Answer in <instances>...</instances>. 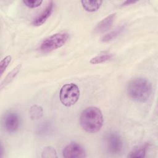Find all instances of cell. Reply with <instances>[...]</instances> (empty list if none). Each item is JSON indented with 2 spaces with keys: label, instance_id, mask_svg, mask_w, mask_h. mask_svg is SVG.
Listing matches in <instances>:
<instances>
[{
  "label": "cell",
  "instance_id": "1",
  "mask_svg": "<svg viewBox=\"0 0 158 158\" xmlns=\"http://www.w3.org/2000/svg\"><path fill=\"white\" fill-rule=\"evenodd\" d=\"M127 91L128 96L132 99L137 102H144L151 97L152 88L151 82L148 79L138 77L129 81Z\"/></svg>",
  "mask_w": 158,
  "mask_h": 158
},
{
  "label": "cell",
  "instance_id": "2",
  "mask_svg": "<svg viewBox=\"0 0 158 158\" xmlns=\"http://www.w3.org/2000/svg\"><path fill=\"white\" fill-rule=\"evenodd\" d=\"M81 128L88 133H96L103 125V116L101 110L94 106L86 108L83 110L80 117Z\"/></svg>",
  "mask_w": 158,
  "mask_h": 158
},
{
  "label": "cell",
  "instance_id": "3",
  "mask_svg": "<svg viewBox=\"0 0 158 158\" xmlns=\"http://www.w3.org/2000/svg\"><path fill=\"white\" fill-rule=\"evenodd\" d=\"M80 97V89L75 83H67L60 90L59 98L61 103L67 107L74 105Z\"/></svg>",
  "mask_w": 158,
  "mask_h": 158
},
{
  "label": "cell",
  "instance_id": "4",
  "mask_svg": "<svg viewBox=\"0 0 158 158\" xmlns=\"http://www.w3.org/2000/svg\"><path fill=\"white\" fill-rule=\"evenodd\" d=\"M69 38V35L65 32L56 33L43 41L40 50L43 52H49L64 45Z\"/></svg>",
  "mask_w": 158,
  "mask_h": 158
},
{
  "label": "cell",
  "instance_id": "5",
  "mask_svg": "<svg viewBox=\"0 0 158 158\" xmlns=\"http://www.w3.org/2000/svg\"><path fill=\"white\" fill-rule=\"evenodd\" d=\"M104 146L110 154H118L123 149V143L121 136L117 132L110 131L104 136Z\"/></svg>",
  "mask_w": 158,
  "mask_h": 158
},
{
  "label": "cell",
  "instance_id": "6",
  "mask_svg": "<svg viewBox=\"0 0 158 158\" xmlns=\"http://www.w3.org/2000/svg\"><path fill=\"white\" fill-rule=\"evenodd\" d=\"M20 125V118L19 115L14 111H9L5 114L3 118V125L6 130L13 133L16 132Z\"/></svg>",
  "mask_w": 158,
  "mask_h": 158
},
{
  "label": "cell",
  "instance_id": "7",
  "mask_svg": "<svg viewBox=\"0 0 158 158\" xmlns=\"http://www.w3.org/2000/svg\"><path fill=\"white\" fill-rule=\"evenodd\" d=\"M62 156L65 158H83L86 156V153L80 144L71 143L64 148Z\"/></svg>",
  "mask_w": 158,
  "mask_h": 158
},
{
  "label": "cell",
  "instance_id": "8",
  "mask_svg": "<svg viewBox=\"0 0 158 158\" xmlns=\"http://www.w3.org/2000/svg\"><path fill=\"white\" fill-rule=\"evenodd\" d=\"M116 16V13H113L108 15L99 22L94 28L96 33H102L108 31L112 27L114 19Z\"/></svg>",
  "mask_w": 158,
  "mask_h": 158
},
{
  "label": "cell",
  "instance_id": "9",
  "mask_svg": "<svg viewBox=\"0 0 158 158\" xmlns=\"http://www.w3.org/2000/svg\"><path fill=\"white\" fill-rule=\"evenodd\" d=\"M53 7H54L53 2L52 1L49 2V3L48 4L45 9L33 20L32 24L34 26H40L43 24L52 14L53 10Z\"/></svg>",
  "mask_w": 158,
  "mask_h": 158
},
{
  "label": "cell",
  "instance_id": "10",
  "mask_svg": "<svg viewBox=\"0 0 158 158\" xmlns=\"http://www.w3.org/2000/svg\"><path fill=\"white\" fill-rule=\"evenodd\" d=\"M81 3L83 9L88 12H94L98 10L102 3V1H81Z\"/></svg>",
  "mask_w": 158,
  "mask_h": 158
},
{
  "label": "cell",
  "instance_id": "11",
  "mask_svg": "<svg viewBox=\"0 0 158 158\" xmlns=\"http://www.w3.org/2000/svg\"><path fill=\"white\" fill-rule=\"evenodd\" d=\"M21 64L18 65L17 67H15L14 69H12L5 77V78L3 80V81L1 83V89H2L3 87L8 85L9 83H10L14 78L16 77L17 73L19 72L20 68H21Z\"/></svg>",
  "mask_w": 158,
  "mask_h": 158
},
{
  "label": "cell",
  "instance_id": "12",
  "mask_svg": "<svg viewBox=\"0 0 158 158\" xmlns=\"http://www.w3.org/2000/svg\"><path fill=\"white\" fill-rule=\"evenodd\" d=\"M148 149V144H144L141 146H139L135 148H134L128 156L129 157H136V158H142L144 157L146 150Z\"/></svg>",
  "mask_w": 158,
  "mask_h": 158
},
{
  "label": "cell",
  "instance_id": "13",
  "mask_svg": "<svg viewBox=\"0 0 158 158\" xmlns=\"http://www.w3.org/2000/svg\"><path fill=\"white\" fill-rule=\"evenodd\" d=\"M43 111L41 106L33 105L29 110V115L31 120H38L43 117Z\"/></svg>",
  "mask_w": 158,
  "mask_h": 158
},
{
  "label": "cell",
  "instance_id": "14",
  "mask_svg": "<svg viewBox=\"0 0 158 158\" xmlns=\"http://www.w3.org/2000/svg\"><path fill=\"white\" fill-rule=\"evenodd\" d=\"M123 29H124V26H121V27L117 28L115 30L112 31L108 33L107 34H106V35H104L101 38V41L102 42H108V41L114 39L123 30Z\"/></svg>",
  "mask_w": 158,
  "mask_h": 158
},
{
  "label": "cell",
  "instance_id": "15",
  "mask_svg": "<svg viewBox=\"0 0 158 158\" xmlns=\"http://www.w3.org/2000/svg\"><path fill=\"white\" fill-rule=\"evenodd\" d=\"M113 57V55L112 54H103L101 56H98L96 57H94L92 58L90 60V63L92 64H101L102 62H104L106 61H107L110 60Z\"/></svg>",
  "mask_w": 158,
  "mask_h": 158
},
{
  "label": "cell",
  "instance_id": "16",
  "mask_svg": "<svg viewBox=\"0 0 158 158\" xmlns=\"http://www.w3.org/2000/svg\"><path fill=\"white\" fill-rule=\"evenodd\" d=\"M41 157L46 158L57 157V152L55 149L52 146H46L44 148L41 152Z\"/></svg>",
  "mask_w": 158,
  "mask_h": 158
},
{
  "label": "cell",
  "instance_id": "17",
  "mask_svg": "<svg viewBox=\"0 0 158 158\" xmlns=\"http://www.w3.org/2000/svg\"><path fill=\"white\" fill-rule=\"evenodd\" d=\"M12 59V57L10 56H6L3 59L1 60L0 62V73L1 75L3 74V73L5 72L6 69L8 67L9 64H10Z\"/></svg>",
  "mask_w": 158,
  "mask_h": 158
},
{
  "label": "cell",
  "instance_id": "18",
  "mask_svg": "<svg viewBox=\"0 0 158 158\" xmlns=\"http://www.w3.org/2000/svg\"><path fill=\"white\" fill-rule=\"evenodd\" d=\"M22 2L28 7L35 8V7H37L40 6L42 4L43 1H41V0H37V1H36V0L35 1V0H28V1H23Z\"/></svg>",
  "mask_w": 158,
  "mask_h": 158
},
{
  "label": "cell",
  "instance_id": "19",
  "mask_svg": "<svg viewBox=\"0 0 158 158\" xmlns=\"http://www.w3.org/2000/svg\"><path fill=\"white\" fill-rule=\"evenodd\" d=\"M137 1H125V2L123 3V6H125V5H129L130 4H134V3H136Z\"/></svg>",
  "mask_w": 158,
  "mask_h": 158
}]
</instances>
